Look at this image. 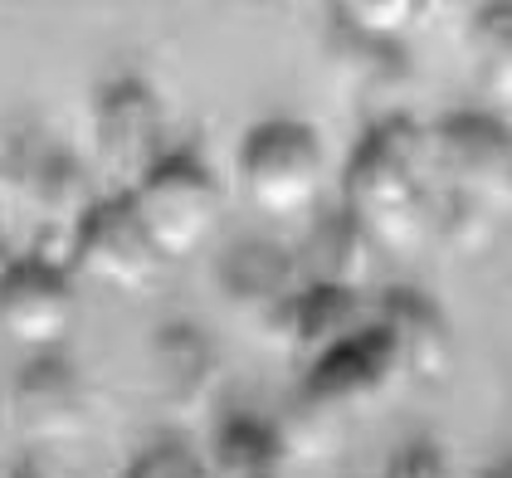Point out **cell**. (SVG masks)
I'll use <instances>...</instances> for the list:
<instances>
[{"label":"cell","instance_id":"1","mask_svg":"<svg viewBox=\"0 0 512 478\" xmlns=\"http://www.w3.org/2000/svg\"><path fill=\"white\" fill-rule=\"evenodd\" d=\"M342 210L376 239V249L405 254L430 239V142L410 118H381L376 127H366L342 171Z\"/></svg>","mask_w":512,"mask_h":478},{"label":"cell","instance_id":"2","mask_svg":"<svg viewBox=\"0 0 512 478\" xmlns=\"http://www.w3.org/2000/svg\"><path fill=\"white\" fill-rule=\"evenodd\" d=\"M239 196L269 220L308 215L327 186V152L317 127L298 118H269L244 132L235 157Z\"/></svg>","mask_w":512,"mask_h":478},{"label":"cell","instance_id":"3","mask_svg":"<svg viewBox=\"0 0 512 478\" xmlns=\"http://www.w3.org/2000/svg\"><path fill=\"white\" fill-rule=\"evenodd\" d=\"M132 215L142 220V230L161 254V264L191 259L200 254L210 235L220 230V210L225 191L215 181V171L191 152H166V157L127 191Z\"/></svg>","mask_w":512,"mask_h":478},{"label":"cell","instance_id":"4","mask_svg":"<svg viewBox=\"0 0 512 478\" xmlns=\"http://www.w3.org/2000/svg\"><path fill=\"white\" fill-rule=\"evenodd\" d=\"M69 274L98 283V288H113V293H147L161 279V254L152 249V239L142 230V220L132 215L127 196H108V200H88L74 230H69Z\"/></svg>","mask_w":512,"mask_h":478},{"label":"cell","instance_id":"5","mask_svg":"<svg viewBox=\"0 0 512 478\" xmlns=\"http://www.w3.org/2000/svg\"><path fill=\"white\" fill-rule=\"evenodd\" d=\"M425 142H430V171L439 196H459L493 215L508 210L512 142L503 122L483 118V113H459L425 132Z\"/></svg>","mask_w":512,"mask_h":478},{"label":"cell","instance_id":"6","mask_svg":"<svg viewBox=\"0 0 512 478\" xmlns=\"http://www.w3.org/2000/svg\"><path fill=\"white\" fill-rule=\"evenodd\" d=\"M303 293L298 259L278 244H239L220 259V298L235 313V322L264 347L288 352V332H293V308Z\"/></svg>","mask_w":512,"mask_h":478},{"label":"cell","instance_id":"7","mask_svg":"<svg viewBox=\"0 0 512 478\" xmlns=\"http://www.w3.org/2000/svg\"><path fill=\"white\" fill-rule=\"evenodd\" d=\"M400 381L405 376H400V361H395L386 332L376 322H366L347 342H337L332 352L308 361V381L298 396L317 405L322 415L342 420L347 430H356V420H366Z\"/></svg>","mask_w":512,"mask_h":478},{"label":"cell","instance_id":"8","mask_svg":"<svg viewBox=\"0 0 512 478\" xmlns=\"http://www.w3.org/2000/svg\"><path fill=\"white\" fill-rule=\"evenodd\" d=\"M166 113L142 79H113L93 98V157L108 181L127 196L161 157H166Z\"/></svg>","mask_w":512,"mask_h":478},{"label":"cell","instance_id":"9","mask_svg":"<svg viewBox=\"0 0 512 478\" xmlns=\"http://www.w3.org/2000/svg\"><path fill=\"white\" fill-rule=\"evenodd\" d=\"M74 274L44 254L10 259L0 274V332L20 347H59L74 327Z\"/></svg>","mask_w":512,"mask_h":478},{"label":"cell","instance_id":"10","mask_svg":"<svg viewBox=\"0 0 512 478\" xmlns=\"http://www.w3.org/2000/svg\"><path fill=\"white\" fill-rule=\"evenodd\" d=\"M152 391H157V405L166 410V420H176V425H200L215 410V396H220V352H215V342L200 327L171 322V327L157 332Z\"/></svg>","mask_w":512,"mask_h":478},{"label":"cell","instance_id":"11","mask_svg":"<svg viewBox=\"0 0 512 478\" xmlns=\"http://www.w3.org/2000/svg\"><path fill=\"white\" fill-rule=\"evenodd\" d=\"M371 322L386 332L405 381L444 386L454 376V327L439 313V303L425 298L420 288H391Z\"/></svg>","mask_w":512,"mask_h":478},{"label":"cell","instance_id":"12","mask_svg":"<svg viewBox=\"0 0 512 478\" xmlns=\"http://www.w3.org/2000/svg\"><path fill=\"white\" fill-rule=\"evenodd\" d=\"M15 420L30 439H79L88 430V386L59 357H35L15 376Z\"/></svg>","mask_w":512,"mask_h":478},{"label":"cell","instance_id":"13","mask_svg":"<svg viewBox=\"0 0 512 478\" xmlns=\"http://www.w3.org/2000/svg\"><path fill=\"white\" fill-rule=\"evenodd\" d=\"M293 259H298L303 283L366 298V283H371V269H376V239L366 235L347 210H337V215L317 220V230L308 235L303 254H293Z\"/></svg>","mask_w":512,"mask_h":478},{"label":"cell","instance_id":"14","mask_svg":"<svg viewBox=\"0 0 512 478\" xmlns=\"http://www.w3.org/2000/svg\"><path fill=\"white\" fill-rule=\"evenodd\" d=\"M210 478H283L288 449L269 420L259 415H225L210 439Z\"/></svg>","mask_w":512,"mask_h":478},{"label":"cell","instance_id":"15","mask_svg":"<svg viewBox=\"0 0 512 478\" xmlns=\"http://www.w3.org/2000/svg\"><path fill=\"white\" fill-rule=\"evenodd\" d=\"M371 322L361 293H337V288H317L303 283L298 308H293V332H288V352H303L317 361L322 352H332L337 342H347L352 332H361Z\"/></svg>","mask_w":512,"mask_h":478},{"label":"cell","instance_id":"16","mask_svg":"<svg viewBox=\"0 0 512 478\" xmlns=\"http://www.w3.org/2000/svg\"><path fill=\"white\" fill-rule=\"evenodd\" d=\"M332 54H337V74L366 93H395L400 83L410 79V54L400 44H381V40H361L332 25Z\"/></svg>","mask_w":512,"mask_h":478},{"label":"cell","instance_id":"17","mask_svg":"<svg viewBox=\"0 0 512 478\" xmlns=\"http://www.w3.org/2000/svg\"><path fill=\"white\" fill-rule=\"evenodd\" d=\"M508 5H488L473 25V69H478V88L488 98H508L512 93V25Z\"/></svg>","mask_w":512,"mask_h":478},{"label":"cell","instance_id":"18","mask_svg":"<svg viewBox=\"0 0 512 478\" xmlns=\"http://www.w3.org/2000/svg\"><path fill=\"white\" fill-rule=\"evenodd\" d=\"M420 15H425L420 0H352V5L332 10V25L347 35H361V40L400 44L420 25Z\"/></svg>","mask_w":512,"mask_h":478},{"label":"cell","instance_id":"19","mask_svg":"<svg viewBox=\"0 0 512 478\" xmlns=\"http://www.w3.org/2000/svg\"><path fill=\"white\" fill-rule=\"evenodd\" d=\"M127 478H210V474H205V464H200L196 454H186L181 444H157V449H147L132 464Z\"/></svg>","mask_w":512,"mask_h":478},{"label":"cell","instance_id":"20","mask_svg":"<svg viewBox=\"0 0 512 478\" xmlns=\"http://www.w3.org/2000/svg\"><path fill=\"white\" fill-rule=\"evenodd\" d=\"M381 478H454L449 469V454L430 444V439H420V444H410V449H400L391 459V469Z\"/></svg>","mask_w":512,"mask_h":478},{"label":"cell","instance_id":"21","mask_svg":"<svg viewBox=\"0 0 512 478\" xmlns=\"http://www.w3.org/2000/svg\"><path fill=\"white\" fill-rule=\"evenodd\" d=\"M10 259H15V254H10V249H5V239H0V274H5V264H10Z\"/></svg>","mask_w":512,"mask_h":478},{"label":"cell","instance_id":"22","mask_svg":"<svg viewBox=\"0 0 512 478\" xmlns=\"http://www.w3.org/2000/svg\"><path fill=\"white\" fill-rule=\"evenodd\" d=\"M483 478H508V469H493V474H483Z\"/></svg>","mask_w":512,"mask_h":478},{"label":"cell","instance_id":"23","mask_svg":"<svg viewBox=\"0 0 512 478\" xmlns=\"http://www.w3.org/2000/svg\"><path fill=\"white\" fill-rule=\"evenodd\" d=\"M20 478H30V474H20Z\"/></svg>","mask_w":512,"mask_h":478}]
</instances>
